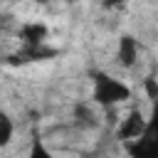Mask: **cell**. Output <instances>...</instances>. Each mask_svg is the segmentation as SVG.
<instances>
[{
    "label": "cell",
    "instance_id": "1",
    "mask_svg": "<svg viewBox=\"0 0 158 158\" xmlns=\"http://www.w3.org/2000/svg\"><path fill=\"white\" fill-rule=\"evenodd\" d=\"M131 99V86L121 81L118 77H111L106 72L91 74V104L99 109H111L116 104H123Z\"/></svg>",
    "mask_w": 158,
    "mask_h": 158
},
{
    "label": "cell",
    "instance_id": "2",
    "mask_svg": "<svg viewBox=\"0 0 158 158\" xmlns=\"http://www.w3.org/2000/svg\"><path fill=\"white\" fill-rule=\"evenodd\" d=\"M126 153L131 158H158V94L151 99V111L141 136L126 143Z\"/></svg>",
    "mask_w": 158,
    "mask_h": 158
},
{
    "label": "cell",
    "instance_id": "3",
    "mask_svg": "<svg viewBox=\"0 0 158 158\" xmlns=\"http://www.w3.org/2000/svg\"><path fill=\"white\" fill-rule=\"evenodd\" d=\"M138 54H141V44L136 37L131 35H123L118 40V47H116V59L121 67H133L138 62Z\"/></svg>",
    "mask_w": 158,
    "mask_h": 158
},
{
    "label": "cell",
    "instance_id": "4",
    "mask_svg": "<svg viewBox=\"0 0 158 158\" xmlns=\"http://www.w3.org/2000/svg\"><path fill=\"white\" fill-rule=\"evenodd\" d=\"M143 126H146V116H143L138 109H133V111L121 121V126H118V138H123V141L128 143V141H133V138L141 136Z\"/></svg>",
    "mask_w": 158,
    "mask_h": 158
},
{
    "label": "cell",
    "instance_id": "5",
    "mask_svg": "<svg viewBox=\"0 0 158 158\" xmlns=\"http://www.w3.org/2000/svg\"><path fill=\"white\" fill-rule=\"evenodd\" d=\"M74 123L79 128H94L99 126V114H96V106L94 104H77L74 109Z\"/></svg>",
    "mask_w": 158,
    "mask_h": 158
},
{
    "label": "cell",
    "instance_id": "6",
    "mask_svg": "<svg viewBox=\"0 0 158 158\" xmlns=\"http://www.w3.org/2000/svg\"><path fill=\"white\" fill-rule=\"evenodd\" d=\"M15 138V121L12 116L0 106V148H7Z\"/></svg>",
    "mask_w": 158,
    "mask_h": 158
},
{
    "label": "cell",
    "instance_id": "7",
    "mask_svg": "<svg viewBox=\"0 0 158 158\" xmlns=\"http://www.w3.org/2000/svg\"><path fill=\"white\" fill-rule=\"evenodd\" d=\"M25 158H57V153L42 141V138H32V143H30V151H27V156Z\"/></svg>",
    "mask_w": 158,
    "mask_h": 158
}]
</instances>
